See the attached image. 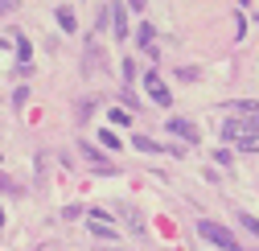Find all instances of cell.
Wrapping results in <instances>:
<instances>
[{
	"instance_id": "6da1fadb",
	"label": "cell",
	"mask_w": 259,
	"mask_h": 251,
	"mask_svg": "<svg viewBox=\"0 0 259 251\" xmlns=\"http://www.w3.org/2000/svg\"><path fill=\"white\" fill-rule=\"evenodd\" d=\"M198 235H202L206 243H214V247H222V251H243V247L235 243V235L226 231L222 223H210V218H202V223H198Z\"/></svg>"
},
{
	"instance_id": "7a4b0ae2",
	"label": "cell",
	"mask_w": 259,
	"mask_h": 251,
	"mask_svg": "<svg viewBox=\"0 0 259 251\" xmlns=\"http://www.w3.org/2000/svg\"><path fill=\"white\" fill-rule=\"evenodd\" d=\"M144 91H148V99H152L156 107H169V103H173V95H169V87L160 82V74H156V70H148V74H144Z\"/></svg>"
},
{
	"instance_id": "3957f363",
	"label": "cell",
	"mask_w": 259,
	"mask_h": 251,
	"mask_svg": "<svg viewBox=\"0 0 259 251\" xmlns=\"http://www.w3.org/2000/svg\"><path fill=\"white\" fill-rule=\"evenodd\" d=\"M169 132H173V136H181L185 144H198V128H193L189 119H177V115H169Z\"/></svg>"
},
{
	"instance_id": "277c9868",
	"label": "cell",
	"mask_w": 259,
	"mask_h": 251,
	"mask_svg": "<svg viewBox=\"0 0 259 251\" xmlns=\"http://www.w3.org/2000/svg\"><path fill=\"white\" fill-rule=\"evenodd\" d=\"M107 13H111V29H115V37L123 41V37H127V13H123V5H119V0H111Z\"/></svg>"
},
{
	"instance_id": "5b68a950",
	"label": "cell",
	"mask_w": 259,
	"mask_h": 251,
	"mask_svg": "<svg viewBox=\"0 0 259 251\" xmlns=\"http://www.w3.org/2000/svg\"><path fill=\"white\" fill-rule=\"evenodd\" d=\"M235 148H243V152H259V132H235Z\"/></svg>"
},
{
	"instance_id": "8992f818",
	"label": "cell",
	"mask_w": 259,
	"mask_h": 251,
	"mask_svg": "<svg viewBox=\"0 0 259 251\" xmlns=\"http://www.w3.org/2000/svg\"><path fill=\"white\" fill-rule=\"evenodd\" d=\"M99 62H103V50L91 41V46H87V62H82V70H87V74H95V70H99Z\"/></svg>"
},
{
	"instance_id": "52a82bcc",
	"label": "cell",
	"mask_w": 259,
	"mask_h": 251,
	"mask_svg": "<svg viewBox=\"0 0 259 251\" xmlns=\"http://www.w3.org/2000/svg\"><path fill=\"white\" fill-rule=\"evenodd\" d=\"M78 152L87 156V161H91V165H99V169H107V161H103V152H99V148H95V144H87V140H78Z\"/></svg>"
},
{
	"instance_id": "ba28073f",
	"label": "cell",
	"mask_w": 259,
	"mask_h": 251,
	"mask_svg": "<svg viewBox=\"0 0 259 251\" xmlns=\"http://www.w3.org/2000/svg\"><path fill=\"white\" fill-rule=\"evenodd\" d=\"M152 37H156V33H152V25H148V21H144V25H140V29H136V41H140V46H144V50H148V54H156V46H152Z\"/></svg>"
},
{
	"instance_id": "9c48e42d",
	"label": "cell",
	"mask_w": 259,
	"mask_h": 251,
	"mask_svg": "<svg viewBox=\"0 0 259 251\" xmlns=\"http://www.w3.org/2000/svg\"><path fill=\"white\" fill-rule=\"evenodd\" d=\"M91 235H95V239H111V243H115V227H111V223H95V218H91Z\"/></svg>"
},
{
	"instance_id": "30bf717a",
	"label": "cell",
	"mask_w": 259,
	"mask_h": 251,
	"mask_svg": "<svg viewBox=\"0 0 259 251\" xmlns=\"http://www.w3.org/2000/svg\"><path fill=\"white\" fill-rule=\"evenodd\" d=\"M119 210H123V218H127V227H132L136 235H144V223H140V214H136L132 206H119Z\"/></svg>"
},
{
	"instance_id": "8fae6325",
	"label": "cell",
	"mask_w": 259,
	"mask_h": 251,
	"mask_svg": "<svg viewBox=\"0 0 259 251\" xmlns=\"http://www.w3.org/2000/svg\"><path fill=\"white\" fill-rule=\"evenodd\" d=\"M58 25L66 29V33H74V29H78V21H74V13H70V9H58Z\"/></svg>"
},
{
	"instance_id": "7c38bea8",
	"label": "cell",
	"mask_w": 259,
	"mask_h": 251,
	"mask_svg": "<svg viewBox=\"0 0 259 251\" xmlns=\"http://www.w3.org/2000/svg\"><path fill=\"white\" fill-rule=\"evenodd\" d=\"M132 144H136L140 152H156V148H160V144H156L152 136H144V132H140V136H132Z\"/></svg>"
},
{
	"instance_id": "4fadbf2b",
	"label": "cell",
	"mask_w": 259,
	"mask_h": 251,
	"mask_svg": "<svg viewBox=\"0 0 259 251\" xmlns=\"http://www.w3.org/2000/svg\"><path fill=\"white\" fill-rule=\"evenodd\" d=\"M231 111H239V115H255L259 103H255V99H243V103H231Z\"/></svg>"
},
{
	"instance_id": "5bb4252c",
	"label": "cell",
	"mask_w": 259,
	"mask_h": 251,
	"mask_svg": "<svg viewBox=\"0 0 259 251\" xmlns=\"http://www.w3.org/2000/svg\"><path fill=\"white\" fill-rule=\"evenodd\" d=\"M99 144H103V148H107V152H115V148H123V144H119V136H115V132H111V128H107V132H103V136H99Z\"/></svg>"
},
{
	"instance_id": "9a60e30c",
	"label": "cell",
	"mask_w": 259,
	"mask_h": 251,
	"mask_svg": "<svg viewBox=\"0 0 259 251\" xmlns=\"http://www.w3.org/2000/svg\"><path fill=\"white\" fill-rule=\"evenodd\" d=\"M17 58H21V70H29V41L17 37Z\"/></svg>"
},
{
	"instance_id": "2e32d148",
	"label": "cell",
	"mask_w": 259,
	"mask_h": 251,
	"mask_svg": "<svg viewBox=\"0 0 259 251\" xmlns=\"http://www.w3.org/2000/svg\"><path fill=\"white\" fill-rule=\"evenodd\" d=\"M239 223H243V231L259 235V218H251V214H243V210H239Z\"/></svg>"
},
{
	"instance_id": "e0dca14e",
	"label": "cell",
	"mask_w": 259,
	"mask_h": 251,
	"mask_svg": "<svg viewBox=\"0 0 259 251\" xmlns=\"http://www.w3.org/2000/svg\"><path fill=\"white\" fill-rule=\"evenodd\" d=\"M177 78H181V82H198L202 70H198V66H185V70H177Z\"/></svg>"
},
{
	"instance_id": "ac0fdd59",
	"label": "cell",
	"mask_w": 259,
	"mask_h": 251,
	"mask_svg": "<svg viewBox=\"0 0 259 251\" xmlns=\"http://www.w3.org/2000/svg\"><path fill=\"white\" fill-rule=\"evenodd\" d=\"M0 194H21V185H17L13 177H5V173H0Z\"/></svg>"
},
{
	"instance_id": "d6986e66",
	"label": "cell",
	"mask_w": 259,
	"mask_h": 251,
	"mask_svg": "<svg viewBox=\"0 0 259 251\" xmlns=\"http://www.w3.org/2000/svg\"><path fill=\"white\" fill-rule=\"evenodd\" d=\"M119 74L132 82V78H136V62H127V58H123V62H119Z\"/></svg>"
},
{
	"instance_id": "ffe728a7",
	"label": "cell",
	"mask_w": 259,
	"mask_h": 251,
	"mask_svg": "<svg viewBox=\"0 0 259 251\" xmlns=\"http://www.w3.org/2000/svg\"><path fill=\"white\" fill-rule=\"evenodd\" d=\"M0 13H17V0H0Z\"/></svg>"
},
{
	"instance_id": "44dd1931",
	"label": "cell",
	"mask_w": 259,
	"mask_h": 251,
	"mask_svg": "<svg viewBox=\"0 0 259 251\" xmlns=\"http://www.w3.org/2000/svg\"><path fill=\"white\" fill-rule=\"evenodd\" d=\"M127 5H132V9H136V13H144V0H127Z\"/></svg>"
},
{
	"instance_id": "7402d4cb",
	"label": "cell",
	"mask_w": 259,
	"mask_h": 251,
	"mask_svg": "<svg viewBox=\"0 0 259 251\" xmlns=\"http://www.w3.org/2000/svg\"><path fill=\"white\" fill-rule=\"evenodd\" d=\"M0 227H5V210H0Z\"/></svg>"
}]
</instances>
